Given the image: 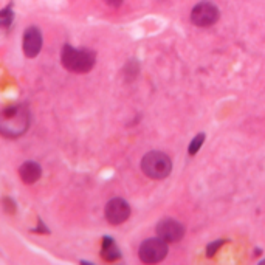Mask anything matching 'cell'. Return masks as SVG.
I'll return each mask as SVG.
<instances>
[{
	"label": "cell",
	"instance_id": "cell-6",
	"mask_svg": "<svg viewBox=\"0 0 265 265\" xmlns=\"http://www.w3.org/2000/svg\"><path fill=\"white\" fill-rule=\"evenodd\" d=\"M131 216V207L124 199H112L106 205V219L112 225H121L129 219Z\"/></svg>",
	"mask_w": 265,
	"mask_h": 265
},
{
	"label": "cell",
	"instance_id": "cell-13",
	"mask_svg": "<svg viewBox=\"0 0 265 265\" xmlns=\"http://www.w3.org/2000/svg\"><path fill=\"white\" fill-rule=\"evenodd\" d=\"M224 244H225L224 239H219V241L209 244V245L207 246V254H208V256H214V254H216V251H217V250L220 248V246L224 245Z\"/></svg>",
	"mask_w": 265,
	"mask_h": 265
},
{
	"label": "cell",
	"instance_id": "cell-15",
	"mask_svg": "<svg viewBox=\"0 0 265 265\" xmlns=\"http://www.w3.org/2000/svg\"><path fill=\"white\" fill-rule=\"evenodd\" d=\"M34 233H44V234H48L50 233V229L45 227V224L42 220H39V225H38V228L36 229H33Z\"/></svg>",
	"mask_w": 265,
	"mask_h": 265
},
{
	"label": "cell",
	"instance_id": "cell-7",
	"mask_svg": "<svg viewBox=\"0 0 265 265\" xmlns=\"http://www.w3.org/2000/svg\"><path fill=\"white\" fill-rule=\"evenodd\" d=\"M157 234L166 242H178L185 236V227L174 219H163L157 225Z\"/></svg>",
	"mask_w": 265,
	"mask_h": 265
},
{
	"label": "cell",
	"instance_id": "cell-14",
	"mask_svg": "<svg viewBox=\"0 0 265 265\" xmlns=\"http://www.w3.org/2000/svg\"><path fill=\"white\" fill-rule=\"evenodd\" d=\"M2 203H3V209L8 212V214H14V212H16V203H14V200L11 197H5L2 200Z\"/></svg>",
	"mask_w": 265,
	"mask_h": 265
},
{
	"label": "cell",
	"instance_id": "cell-12",
	"mask_svg": "<svg viewBox=\"0 0 265 265\" xmlns=\"http://www.w3.org/2000/svg\"><path fill=\"white\" fill-rule=\"evenodd\" d=\"M203 141H205V133H199L197 136H194V140L191 141L189 148H188V152H189V155H195V153L200 151Z\"/></svg>",
	"mask_w": 265,
	"mask_h": 265
},
{
	"label": "cell",
	"instance_id": "cell-10",
	"mask_svg": "<svg viewBox=\"0 0 265 265\" xmlns=\"http://www.w3.org/2000/svg\"><path fill=\"white\" fill-rule=\"evenodd\" d=\"M101 256L102 259L107 261V262H114L116 259L121 258V253H119V248L116 246L115 241L112 237L106 236L102 239V246H101Z\"/></svg>",
	"mask_w": 265,
	"mask_h": 265
},
{
	"label": "cell",
	"instance_id": "cell-4",
	"mask_svg": "<svg viewBox=\"0 0 265 265\" xmlns=\"http://www.w3.org/2000/svg\"><path fill=\"white\" fill-rule=\"evenodd\" d=\"M140 259L146 264H157L161 262L168 254V242L161 237L148 239L140 246Z\"/></svg>",
	"mask_w": 265,
	"mask_h": 265
},
{
	"label": "cell",
	"instance_id": "cell-1",
	"mask_svg": "<svg viewBox=\"0 0 265 265\" xmlns=\"http://www.w3.org/2000/svg\"><path fill=\"white\" fill-rule=\"evenodd\" d=\"M30 127V112L23 104H14L0 112V135L19 138Z\"/></svg>",
	"mask_w": 265,
	"mask_h": 265
},
{
	"label": "cell",
	"instance_id": "cell-2",
	"mask_svg": "<svg viewBox=\"0 0 265 265\" xmlns=\"http://www.w3.org/2000/svg\"><path fill=\"white\" fill-rule=\"evenodd\" d=\"M61 62L65 70L72 73H87L96 62V53L89 48H75L64 45L61 51Z\"/></svg>",
	"mask_w": 265,
	"mask_h": 265
},
{
	"label": "cell",
	"instance_id": "cell-5",
	"mask_svg": "<svg viewBox=\"0 0 265 265\" xmlns=\"http://www.w3.org/2000/svg\"><path fill=\"white\" fill-rule=\"evenodd\" d=\"M219 10L211 2H200L191 11V22L195 27H211L219 20Z\"/></svg>",
	"mask_w": 265,
	"mask_h": 265
},
{
	"label": "cell",
	"instance_id": "cell-3",
	"mask_svg": "<svg viewBox=\"0 0 265 265\" xmlns=\"http://www.w3.org/2000/svg\"><path fill=\"white\" fill-rule=\"evenodd\" d=\"M141 169L144 174L153 178V180H161V178H166L170 174L172 161H170V158L166 155V153L152 151L143 157Z\"/></svg>",
	"mask_w": 265,
	"mask_h": 265
},
{
	"label": "cell",
	"instance_id": "cell-9",
	"mask_svg": "<svg viewBox=\"0 0 265 265\" xmlns=\"http://www.w3.org/2000/svg\"><path fill=\"white\" fill-rule=\"evenodd\" d=\"M42 175V168L36 161H25L22 163V166L19 168V177L23 183L27 185H33L36 183Z\"/></svg>",
	"mask_w": 265,
	"mask_h": 265
},
{
	"label": "cell",
	"instance_id": "cell-8",
	"mask_svg": "<svg viewBox=\"0 0 265 265\" xmlns=\"http://www.w3.org/2000/svg\"><path fill=\"white\" fill-rule=\"evenodd\" d=\"M42 33L38 27H28L23 33V53L27 57H36L42 50Z\"/></svg>",
	"mask_w": 265,
	"mask_h": 265
},
{
	"label": "cell",
	"instance_id": "cell-16",
	"mask_svg": "<svg viewBox=\"0 0 265 265\" xmlns=\"http://www.w3.org/2000/svg\"><path fill=\"white\" fill-rule=\"evenodd\" d=\"M104 2L109 5V6H114V8H118L119 5L123 3V0H104Z\"/></svg>",
	"mask_w": 265,
	"mask_h": 265
},
{
	"label": "cell",
	"instance_id": "cell-11",
	"mask_svg": "<svg viewBox=\"0 0 265 265\" xmlns=\"http://www.w3.org/2000/svg\"><path fill=\"white\" fill-rule=\"evenodd\" d=\"M13 19H14L13 8H11V5H8L6 8H3V10L0 11V25H3L5 28H8L13 23Z\"/></svg>",
	"mask_w": 265,
	"mask_h": 265
}]
</instances>
